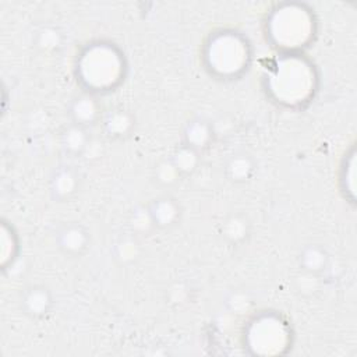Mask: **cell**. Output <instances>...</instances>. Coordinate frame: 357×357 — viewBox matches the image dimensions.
<instances>
[{"mask_svg":"<svg viewBox=\"0 0 357 357\" xmlns=\"http://www.w3.org/2000/svg\"><path fill=\"white\" fill-rule=\"evenodd\" d=\"M57 243L60 250L68 255L82 254L89 243V233L78 223L64 225L57 233Z\"/></svg>","mask_w":357,"mask_h":357,"instance_id":"obj_1","label":"cell"},{"mask_svg":"<svg viewBox=\"0 0 357 357\" xmlns=\"http://www.w3.org/2000/svg\"><path fill=\"white\" fill-rule=\"evenodd\" d=\"M152 222L155 226L159 227H167L177 222L180 216V208L178 204L169 197L156 198L152 201V204L146 208Z\"/></svg>","mask_w":357,"mask_h":357,"instance_id":"obj_2","label":"cell"},{"mask_svg":"<svg viewBox=\"0 0 357 357\" xmlns=\"http://www.w3.org/2000/svg\"><path fill=\"white\" fill-rule=\"evenodd\" d=\"M22 307L31 317H43L52 307V294L43 286H32L22 297Z\"/></svg>","mask_w":357,"mask_h":357,"instance_id":"obj_3","label":"cell"},{"mask_svg":"<svg viewBox=\"0 0 357 357\" xmlns=\"http://www.w3.org/2000/svg\"><path fill=\"white\" fill-rule=\"evenodd\" d=\"M52 194L57 199H67L78 188V176L70 167H60L52 177Z\"/></svg>","mask_w":357,"mask_h":357,"instance_id":"obj_4","label":"cell"},{"mask_svg":"<svg viewBox=\"0 0 357 357\" xmlns=\"http://www.w3.org/2000/svg\"><path fill=\"white\" fill-rule=\"evenodd\" d=\"M300 265L307 273L318 275L328 265V254L319 245H307L300 255Z\"/></svg>","mask_w":357,"mask_h":357,"instance_id":"obj_5","label":"cell"},{"mask_svg":"<svg viewBox=\"0 0 357 357\" xmlns=\"http://www.w3.org/2000/svg\"><path fill=\"white\" fill-rule=\"evenodd\" d=\"M99 114L98 103L89 98V96H81L78 98L71 107V116L74 120V124L86 127L88 124H92Z\"/></svg>","mask_w":357,"mask_h":357,"instance_id":"obj_6","label":"cell"},{"mask_svg":"<svg viewBox=\"0 0 357 357\" xmlns=\"http://www.w3.org/2000/svg\"><path fill=\"white\" fill-rule=\"evenodd\" d=\"M211 137H212V128L204 120H195L191 124H188L184 134L185 144L195 148L197 151L199 148L206 146Z\"/></svg>","mask_w":357,"mask_h":357,"instance_id":"obj_7","label":"cell"},{"mask_svg":"<svg viewBox=\"0 0 357 357\" xmlns=\"http://www.w3.org/2000/svg\"><path fill=\"white\" fill-rule=\"evenodd\" d=\"M229 177L234 181H245L254 172V162L245 153H237L230 158L226 166Z\"/></svg>","mask_w":357,"mask_h":357,"instance_id":"obj_8","label":"cell"},{"mask_svg":"<svg viewBox=\"0 0 357 357\" xmlns=\"http://www.w3.org/2000/svg\"><path fill=\"white\" fill-rule=\"evenodd\" d=\"M86 127L73 124L63 134V146L68 153H81L88 145Z\"/></svg>","mask_w":357,"mask_h":357,"instance_id":"obj_9","label":"cell"},{"mask_svg":"<svg viewBox=\"0 0 357 357\" xmlns=\"http://www.w3.org/2000/svg\"><path fill=\"white\" fill-rule=\"evenodd\" d=\"M103 124H105L107 134H110L113 137H121L131 130L132 119L127 112L114 110L113 113H109L105 117Z\"/></svg>","mask_w":357,"mask_h":357,"instance_id":"obj_10","label":"cell"},{"mask_svg":"<svg viewBox=\"0 0 357 357\" xmlns=\"http://www.w3.org/2000/svg\"><path fill=\"white\" fill-rule=\"evenodd\" d=\"M172 162L174 163V166L177 167L180 174H188L197 169L198 151L195 148L184 144L174 152Z\"/></svg>","mask_w":357,"mask_h":357,"instance_id":"obj_11","label":"cell"},{"mask_svg":"<svg viewBox=\"0 0 357 357\" xmlns=\"http://www.w3.org/2000/svg\"><path fill=\"white\" fill-rule=\"evenodd\" d=\"M248 233V223L243 216H230L223 225V236L233 241H241Z\"/></svg>","mask_w":357,"mask_h":357,"instance_id":"obj_12","label":"cell"},{"mask_svg":"<svg viewBox=\"0 0 357 357\" xmlns=\"http://www.w3.org/2000/svg\"><path fill=\"white\" fill-rule=\"evenodd\" d=\"M178 177H180V173H178L177 167L174 166V163L172 162V159L163 160L156 167V180L165 185L173 184Z\"/></svg>","mask_w":357,"mask_h":357,"instance_id":"obj_13","label":"cell"}]
</instances>
